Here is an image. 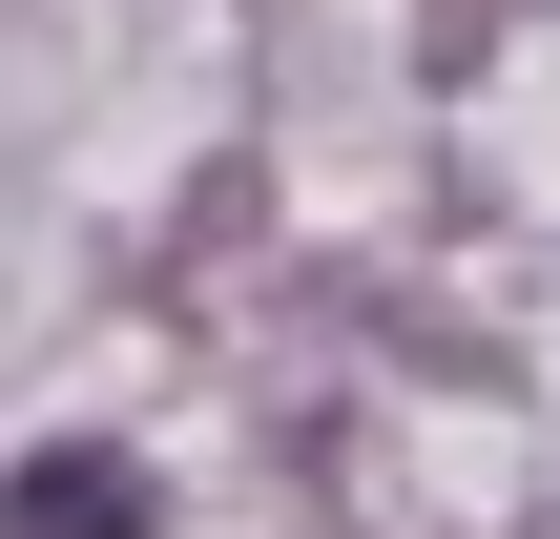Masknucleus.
Here are the masks:
<instances>
[{
    "instance_id": "obj_1",
    "label": "nucleus",
    "mask_w": 560,
    "mask_h": 539,
    "mask_svg": "<svg viewBox=\"0 0 560 539\" xmlns=\"http://www.w3.org/2000/svg\"><path fill=\"white\" fill-rule=\"evenodd\" d=\"M0 539H145V457H104V436L21 457V478H0Z\"/></svg>"
}]
</instances>
